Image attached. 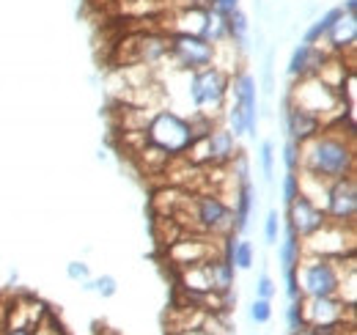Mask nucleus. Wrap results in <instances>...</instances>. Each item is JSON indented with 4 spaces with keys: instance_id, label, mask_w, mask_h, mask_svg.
Listing matches in <instances>:
<instances>
[{
    "instance_id": "nucleus-1",
    "label": "nucleus",
    "mask_w": 357,
    "mask_h": 335,
    "mask_svg": "<svg viewBox=\"0 0 357 335\" xmlns=\"http://www.w3.org/2000/svg\"><path fill=\"white\" fill-rule=\"evenodd\" d=\"M355 135L324 126L316 137L300 146V170L305 176H313L319 181H335V179H347L355 176Z\"/></svg>"
},
{
    "instance_id": "nucleus-2",
    "label": "nucleus",
    "mask_w": 357,
    "mask_h": 335,
    "mask_svg": "<svg viewBox=\"0 0 357 335\" xmlns=\"http://www.w3.org/2000/svg\"><path fill=\"white\" fill-rule=\"evenodd\" d=\"M352 258L347 264V269H352ZM344 269V258H327V255H300L297 264V283L303 297H338L341 289V278L347 275Z\"/></svg>"
},
{
    "instance_id": "nucleus-3",
    "label": "nucleus",
    "mask_w": 357,
    "mask_h": 335,
    "mask_svg": "<svg viewBox=\"0 0 357 335\" xmlns=\"http://www.w3.org/2000/svg\"><path fill=\"white\" fill-rule=\"evenodd\" d=\"M178 209L187 211L190 223L212 237H228L234 234V207L223 201V195H184L178 201ZM181 211H174L176 217Z\"/></svg>"
},
{
    "instance_id": "nucleus-4",
    "label": "nucleus",
    "mask_w": 357,
    "mask_h": 335,
    "mask_svg": "<svg viewBox=\"0 0 357 335\" xmlns=\"http://www.w3.org/2000/svg\"><path fill=\"white\" fill-rule=\"evenodd\" d=\"M228 85H231V75L223 72L220 66H204L198 72H190L187 77V96L195 107V113L201 116H218L228 102Z\"/></svg>"
},
{
    "instance_id": "nucleus-5",
    "label": "nucleus",
    "mask_w": 357,
    "mask_h": 335,
    "mask_svg": "<svg viewBox=\"0 0 357 335\" xmlns=\"http://www.w3.org/2000/svg\"><path fill=\"white\" fill-rule=\"evenodd\" d=\"M286 99L291 105L313 113L316 119H321L324 126H330L333 119H344V110H347L344 96L338 91H333L330 85H324L319 77H300L297 83L291 85Z\"/></svg>"
},
{
    "instance_id": "nucleus-6",
    "label": "nucleus",
    "mask_w": 357,
    "mask_h": 335,
    "mask_svg": "<svg viewBox=\"0 0 357 335\" xmlns=\"http://www.w3.org/2000/svg\"><path fill=\"white\" fill-rule=\"evenodd\" d=\"M143 137L146 143L162 149L168 157H181L192 143L190 119H181L174 110H157L143 126Z\"/></svg>"
},
{
    "instance_id": "nucleus-7",
    "label": "nucleus",
    "mask_w": 357,
    "mask_h": 335,
    "mask_svg": "<svg viewBox=\"0 0 357 335\" xmlns=\"http://www.w3.org/2000/svg\"><path fill=\"white\" fill-rule=\"evenodd\" d=\"M168 61L181 72H198L218 61V47L204 36L192 34H168Z\"/></svg>"
},
{
    "instance_id": "nucleus-8",
    "label": "nucleus",
    "mask_w": 357,
    "mask_h": 335,
    "mask_svg": "<svg viewBox=\"0 0 357 335\" xmlns=\"http://www.w3.org/2000/svg\"><path fill=\"white\" fill-rule=\"evenodd\" d=\"M355 251V225L324 223L319 231L303 239V253L308 255H327V258H347Z\"/></svg>"
},
{
    "instance_id": "nucleus-9",
    "label": "nucleus",
    "mask_w": 357,
    "mask_h": 335,
    "mask_svg": "<svg viewBox=\"0 0 357 335\" xmlns=\"http://www.w3.org/2000/svg\"><path fill=\"white\" fill-rule=\"evenodd\" d=\"M324 214L330 223H341V225H355L357 217V181L355 176L347 179H335L327 184L324 190Z\"/></svg>"
},
{
    "instance_id": "nucleus-10",
    "label": "nucleus",
    "mask_w": 357,
    "mask_h": 335,
    "mask_svg": "<svg viewBox=\"0 0 357 335\" xmlns=\"http://www.w3.org/2000/svg\"><path fill=\"white\" fill-rule=\"evenodd\" d=\"M256 77L248 75V72H236L231 77L228 85V94L239 102L242 107V116H245V135L248 137H256L259 132V91H256Z\"/></svg>"
},
{
    "instance_id": "nucleus-11",
    "label": "nucleus",
    "mask_w": 357,
    "mask_h": 335,
    "mask_svg": "<svg viewBox=\"0 0 357 335\" xmlns=\"http://www.w3.org/2000/svg\"><path fill=\"white\" fill-rule=\"evenodd\" d=\"M300 308H303L305 327L338 325V322H344L347 311H352V305L341 302L338 297H303L300 299Z\"/></svg>"
},
{
    "instance_id": "nucleus-12",
    "label": "nucleus",
    "mask_w": 357,
    "mask_h": 335,
    "mask_svg": "<svg viewBox=\"0 0 357 335\" xmlns=\"http://www.w3.org/2000/svg\"><path fill=\"white\" fill-rule=\"evenodd\" d=\"M324 223H327L324 209H321L319 204H313L311 198H305L303 193L289 204V228H291L300 239L311 237L313 231H319Z\"/></svg>"
},
{
    "instance_id": "nucleus-13",
    "label": "nucleus",
    "mask_w": 357,
    "mask_h": 335,
    "mask_svg": "<svg viewBox=\"0 0 357 335\" xmlns=\"http://www.w3.org/2000/svg\"><path fill=\"white\" fill-rule=\"evenodd\" d=\"M283 126H286L289 140H294V143L303 146V143H308L311 137H316V135L324 129V121L316 119L308 110L291 105L289 99H283Z\"/></svg>"
},
{
    "instance_id": "nucleus-14",
    "label": "nucleus",
    "mask_w": 357,
    "mask_h": 335,
    "mask_svg": "<svg viewBox=\"0 0 357 335\" xmlns=\"http://www.w3.org/2000/svg\"><path fill=\"white\" fill-rule=\"evenodd\" d=\"M327 58H330V52L324 47H319V44H297L294 52H291V61H289V77L291 80L316 77Z\"/></svg>"
},
{
    "instance_id": "nucleus-15",
    "label": "nucleus",
    "mask_w": 357,
    "mask_h": 335,
    "mask_svg": "<svg viewBox=\"0 0 357 335\" xmlns=\"http://www.w3.org/2000/svg\"><path fill=\"white\" fill-rule=\"evenodd\" d=\"M165 58H168V34H140V36H135L132 64L157 66Z\"/></svg>"
},
{
    "instance_id": "nucleus-16",
    "label": "nucleus",
    "mask_w": 357,
    "mask_h": 335,
    "mask_svg": "<svg viewBox=\"0 0 357 335\" xmlns=\"http://www.w3.org/2000/svg\"><path fill=\"white\" fill-rule=\"evenodd\" d=\"M168 255H171L174 264H178L184 269V267H195V264L212 258L215 248H209L206 239H174L171 248H168Z\"/></svg>"
},
{
    "instance_id": "nucleus-17",
    "label": "nucleus",
    "mask_w": 357,
    "mask_h": 335,
    "mask_svg": "<svg viewBox=\"0 0 357 335\" xmlns=\"http://www.w3.org/2000/svg\"><path fill=\"white\" fill-rule=\"evenodd\" d=\"M321 42H327V52H344V50H352L357 42V14H341L335 22H333V28L324 34V39Z\"/></svg>"
},
{
    "instance_id": "nucleus-18",
    "label": "nucleus",
    "mask_w": 357,
    "mask_h": 335,
    "mask_svg": "<svg viewBox=\"0 0 357 335\" xmlns=\"http://www.w3.org/2000/svg\"><path fill=\"white\" fill-rule=\"evenodd\" d=\"M206 143H209V165L212 168L231 165V160L239 154V151H236V137H234L225 126H215V129L209 132Z\"/></svg>"
},
{
    "instance_id": "nucleus-19",
    "label": "nucleus",
    "mask_w": 357,
    "mask_h": 335,
    "mask_svg": "<svg viewBox=\"0 0 357 335\" xmlns=\"http://www.w3.org/2000/svg\"><path fill=\"white\" fill-rule=\"evenodd\" d=\"M206 264V275H209V286L215 294H225L234 289V278H236V269L234 264L228 261V255H212L204 261Z\"/></svg>"
},
{
    "instance_id": "nucleus-20",
    "label": "nucleus",
    "mask_w": 357,
    "mask_h": 335,
    "mask_svg": "<svg viewBox=\"0 0 357 335\" xmlns=\"http://www.w3.org/2000/svg\"><path fill=\"white\" fill-rule=\"evenodd\" d=\"M253 204H256V190L250 181H242L239 190H234V231L236 234H242L248 228Z\"/></svg>"
},
{
    "instance_id": "nucleus-21",
    "label": "nucleus",
    "mask_w": 357,
    "mask_h": 335,
    "mask_svg": "<svg viewBox=\"0 0 357 335\" xmlns=\"http://www.w3.org/2000/svg\"><path fill=\"white\" fill-rule=\"evenodd\" d=\"M248 36H250V20L245 11H234L228 14V42L234 44L236 50H248Z\"/></svg>"
},
{
    "instance_id": "nucleus-22",
    "label": "nucleus",
    "mask_w": 357,
    "mask_h": 335,
    "mask_svg": "<svg viewBox=\"0 0 357 335\" xmlns=\"http://www.w3.org/2000/svg\"><path fill=\"white\" fill-rule=\"evenodd\" d=\"M300 255H303V239H300V237H297L291 228H286V237H283L280 251H278L280 267H283V269H297Z\"/></svg>"
},
{
    "instance_id": "nucleus-23",
    "label": "nucleus",
    "mask_w": 357,
    "mask_h": 335,
    "mask_svg": "<svg viewBox=\"0 0 357 335\" xmlns=\"http://www.w3.org/2000/svg\"><path fill=\"white\" fill-rule=\"evenodd\" d=\"M225 255L234 264V269H250L253 258H256V251H253V245L248 239H231L228 248H225Z\"/></svg>"
},
{
    "instance_id": "nucleus-24",
    "label": "nucleus",
    "mask_w": 357,
    "mask_h": 335,
    "mask_svg": "<svg viewBox=\"0 0 357 335\" xmlns=\"http://www.w3.org/2000/svg\"><path fill=\"white\" fill-rule=\"evenodd\" d=\"M341 14H344V11H341L338 6H335V8H330V11H324V14H321V17L313 22L311 28L305 31V39H303V42H305V44H321L324 34L333 28V22H335Z\"/></svg>"
},
{
    "instance_id": "nucleus-25",
    "label": "nucleus",
    "mask_w": 357,
    "mask_h": 335,
    "mask_svg": "<svg viewBox=\"0 0 357 335\" xmlns=\"http://www.w3.org/2000/svg\"><path fill=\"white\" fill-rule=\"evenodd\" d=\"M225 121H228V132L234 135V137H239V135H245V116H242V107H239V102L236 99H231V102H225Z\"/></svg>"
},
{
    "instance_id": "nucleus-26",
    "label": "nucleus",
    "mask_w": 357,
    "mask_h": 335,
    "mask_svg": "<svg viewBox=\"0 0 357 335\" xmlns=\"http://www.w3.org/2000/svg\"><path fill=\"white\" fill-rule=\"evenodd\" d=\"M261 88H264V96H267V99L275 96V50H267V55H264V66H261Z\"/></svg>"
},
{
    "instance_id": "nucleus-27",
    "label": "nucleus",
    "mask_w": 357,
    "mask_h": 335,
    "mask_svg": "<svg viewBox=\"0 0 357 335\" xmlns=\"http://www.w3.org/2000/svg\"><path fill=\"white\" fill-rule=\"evenodd\" d=\"M259 163H261V173H264V181L272 184V179H275V146L264 140L261 143V151H259Z\"/></svg>"
},
{
    "instance_id": "nucleus-28",
    "label": "nucleus",
    "mask_w": 357,
    "mask_h": 335,
    "mask_svg": "<svg viewBox=\"0 0 357 335\" xmlns=\"http://www.w3.org/2000/svg\"><path fill=\"white\" fill-rule=\"evenodd\" d=\"M250 319H253V325H269L272 322V299L256 297L250 305Z\"/></svg>"
},
{
    "instance_id": "nucleus-29",
    "label": "nucleus",
    "mask_w": 357,
    "mask_h": 335,
    "mask_svg": "<svg viewBox=\"0 0 357 335\" xmlns=\"http://www.w3.org/2000/svg\"><path fill=\"white\" fill-rule=\"evenodd\" d=\"M278 237H280V214L278 209H269L264 220V239L267 245H278Z\"/></svg>"
},
{
    "instance_id": "nucleus-30",
    "label": "nucleus",
    "mask_w": 357,
    "mask_h": 335,
    "mask_svg": "<svg viewBox=\"0 0 357 335\" xmlns=\"http://www.w3.org/2000/svg\"><path fill=\"white\" fill-rule=\"evenodd\" d=\"M297 195H300V176L294 170H286V176H283V204L289 207Z\"/></svg>"
},
{
    "instance_id": "nucleus-31",
    "label": "nucleus",
    "mask_w": 357,
    "mask_h": 335,
    "mask_svg": "<svg viewBox=\"0 0 357 335\" xmlns=\"http://www.w3.org/2000/svg\"><path fill=\"white\" fill-rule=\"evenodd\" d=\"M93 292L99 294V297H105V299H110V297H116V292H119V281L113 275H99L93 281Z\"/></svg>"
},
{
    "instance_id": "nucleus-32",
    "label": "nucleus",
    "mask_w": 357,
    "mask_h": 335,
    "mask_svg": "<svg viewBox=\"0 0 357 335\" xmlns=\"http://www.w3.org/2000/svg\"><path fill=\"white\" fill-rule=\"evenodd\" d=\"M283 165L286 170H300V143H294V140H289L286 146H283Z\"/></svg>"
},
{
    "instance_id": "nucleus-33",
    "label": "nucleus",
    "mask_w": 357,
    "mask_h": 335,
    "mask_svg": "<svg viewBox=\"0 0 357 335\" xmlns=\"http://www.w3.org/2000/svg\"><path fill=\"white\" fill-rule=\"evenodd\" d=\"M303 299V297H300ZM300 299H294V302H289V308H286V322H289V330L294 333V330H300V327H305V322H303V308H300Z\"/></svg>"
},
{
    "instance_id": "nucleus-34",
    "label": "nucleus",
    "mask_w": 357,
    "mask_h": 335,
    "mask_svg": "<svg viewBox=\"0 0 357 335\" xmlns=\"http://www.w3.org/2000/svg\"><path fill=\"white\" fill-rule=\"evenodd\" d=\"M66 275H69V281L83 283V281H89L91 278V269L86 261H69V264H66Z\"/></svg>"
},
{
    "instance_id": "nucleus-35",
    "label": "nucleus",
    "mask_w": 357,
    "mask_h": 335,
    "mask_svg": "<svg viewBox=\"0 0 357 335\" xmlns=\"http://www.w3.org/2000/svg\"><path fill=\"white\" fill-rule=\"evenodd\" d=\"M275 292H278V289H275V281L264 272V275L256 281V297H261V299H272Z\"/></svg>"
},
{
    "instance_id": "nucleus-36",
    "label": "nucleus",
    "mask_w": 357,
    "mask_h": 335,
    "mask_svg": "<svg viewBox=\"0 0 357 335\" xmlns=\"http://www.w3.org/2000/svg\"><path fill=\"white\" fill-rule=\"evenodd\" d=\"M283 275H286V297H289V302L300 299L303 294H300V283H297V272L294 269H283Z\"/></svg>"
},
{
    "instance_id": "nucleus-37",
    "label": "nucleus",
    "mask_w": 357,
    "mask_h": 335,
    "mask_svg": "<svg viewBox=\"0 0 357 335\" xmlns=\"http://www.w3.org/2000/svg\"><path fill=\"white\" fill-rule=\"evenodd\" d=\"M206 8H215L223 17H228V14H234L239 8V0H206Z\"/></svg>"
},
{
    "instance_id": "nucleus-38",
    "label": "nucleus",
    "mask_w": 357,
    "mask_h": 335,
    "mask_svg": "<svg viewBox=\"0 0 357 335\" xmlns=\"http://www.w3.org/2000/svg\"><path fill=\"white\" fill-rule=\"evenodd\" d=\"M344 14H355L357 11V0H344V6H338Z\"/></svg>"
},
{
    "instance_id": "nucleus-39",
    "label": "nucleus",
    "mask_w": 357,
    "mask_h": 335,
    "mask_svg": "<svg viewBox=\"0 0 357 335\" xmlns=\"http://www.w3.org/2000/svg\"><path fill=\"white\" fill-rule=\"evenodd\" d=\"M176 335H215V333H206V330H181Z\"/></svg>"
},
{
    "instance_id": "nucleus-40",
    "label": "nucleus",
    "mask_w": 357,
    "mask_h": 335,
    "mask_svg": "<svg viewBox=\"0 0 357 335\" xmlns=\"http://www.w3.org/2000/svg\"><path fill=\"white\" fill-rule=\"evenodd\" d=\"M291 335H316V333H313L311 327H300V330H294Z\"/></svg>"
},
{
    "instance_id": "nucleus-41",
    "label": "nucleus",
    "mask_w": 357,
    "mask_h": 335,
    "mask_svg": "<svg viewBox=\"0 0 357 335\" xmlns=\"http://www.w3.org/2000/svg\"><path fill=\"white\" fill-rule=\"evenodd\" d=\"M0 335H3V319H0Z\"/></svg>"
}]
</instances>
